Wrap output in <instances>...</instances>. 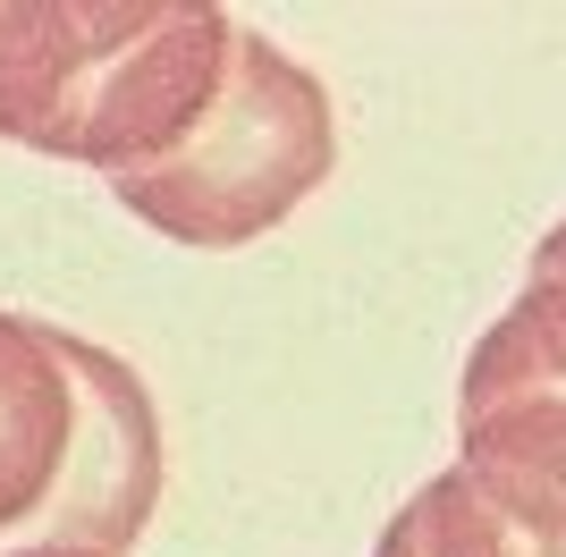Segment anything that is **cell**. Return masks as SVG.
<instances>
[{
  "mask_svg": "<svg viewBox=\"0 0 566 557\" xmlns=\"http://www.w3.org/2000/svg\"><path fill=\"white\" fill-rule=\"evenodd\" d=\"M331 169H338L331 85L305 60H287L271 34L237 25V60L220 76L212 111L161 161L111 178V195L144 229L178 237L195 254H237V245L280 229Z\"/></svg>",
  "mask_w": 566,
  "mask_h": 557,
  "instance_id": "cell-3",
  "label": "cell"
},
{
  "mask_svg": "<svg viewBox=\"0 0 566 557\" xmlns=\"http://www.w3.org/2000/svg\"><path fill=\"white\" fill-rule=\"evenodd\" d=\"M373 557H566V406L457 414V464L380 524Z\"/></svg>",
  "mask_w": 566,
  "mask_h": 557,
  "instance_id": "cell-4",
  "label": "cell"
},
{
  "mask_svg": "<svg viewBox=\"0 0 566 557\" xmlns=\"http://www.w3.org/2000/svg\"><path fill=\"white\" fill-rule=\"evenodd\" d=\"M491 406H566V220L533 245L516 304L465 355L457 414H491Z\"/></svg>",
  "mask_w": 566,
  "mask_h": 557,
  "instance_id": "cell-5",
  "label": "cell"
},
{
  "mask_svg": "<svg viewBox=\"0 0 566 557\" xmlns=\"http://www.w3.org/2000/svg\"><path fill=\"white\" fill-rule=\"evenodd\" d=\"M161 507V414L127 355L0 313V557H136Z\"/></svg>",
  "mask_w": 566,
  "mask_h": 557,
  "instance_id": "cell-2",
  "label": "cell"
},
{
  "mask_svg": "<svg viewBox=\"0 0 566 557\" xmlns=\"http://www.w3.org/2000/svg\"><path fill=\"white\" fill-rule=\"evenodd\" d=\"M229 60L220 0H0V144L127 178L212 111Z\"/></svg>",
  "mask_w": 566,
  "mask_h": 557,
  "instance_id": "cell-1",
  "label": "cell"
}]
</instances>
